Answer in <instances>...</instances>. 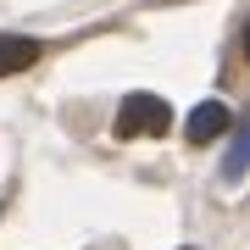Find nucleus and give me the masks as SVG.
<instances>
[{"label":"nucleus","mask_w":250,"mask_h":250,"mask_svg":"<svg viewBox=\"0 0 250 250\" xmlns=\"http://www.w3.org/2000/svg\"><path fill=\"white\" fill-rule=\"evenodd\" d=\"M172 128V106L161 95H128L123 100V111H117V139H139V134H150V139H161Z\"/></svg>","instance_id":"obj_1"},{"label":"nucleus","mask_w":250,"mask_h":250,"mask_svg":"<svg viewBox=\"0 0 250 250\" xmlns=\"http://www.w3.org/2000/svg\"><path fill=\"white\" fill-rule=\"evenodd\" d=\"M245 145H250V134L239 128V139H233V150H228V161H223V172H228V178H239V172H245Z\"/></svg>","instance_id":"obj_4"},{"label":"nucleus","mask_w":250,"mask_h":250,"mask_svg":"<svg viewBox=\"0 0 250 250\" xmlns=\"http://www.w3.org/2000/svg\"><path fill=\"white\" fill-rule=\"evenodd\" d=\"M39 39H22V34H0V78H11V72H28L39 62Z\"/></svg>","instance_id":"obj_3"},{"label":"nucleus","mask_w":250,"mask_h":250,"mask_svg":"<svg viewBox=\"0 0 250 250\" xmlns=\"http://www.w3.org/2000/svg\"><path fill=\"white\" fill-rule=\"evenodd\" d=\"M228 123H233V117H228L223 100H200V106L189 111V123H184V139H189V145H211Z\"/></svg>","instance_id":"obj_2"},{"label":"nucleus","mask_w":250,"mask_h":250,"mask_svg":"<svg viewBox=\"0 0 250 250\" xmlns=\"http://www.w3.org/2000/svg\"><path fill=\"white\" fill-rule=\"evenodd\" d=\"M184 250H189V245H184Z\"/></svg>","instance_id":"obj_5"}]
</instances>
